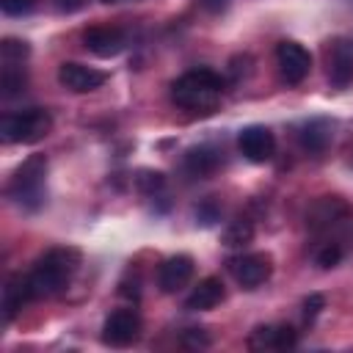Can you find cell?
<instances>
[{
	"mask_svg": "<svg viewBox=\"0 0 353 353\" xmlns=\"http://www.w3.org/2000/svg\"><path fill=\"white\" fill-rule=\"evenodd\" d=\"M28 52H30V47L22 39H3V44H0L3 63H22L28 58Z\"/></svg>",
	"mask_w": 353,
	"mask_h": 353,
	"instance_id": "7402d4cb",
	"label": "cell"
},
{
	"mask_svg": "<svg viewBox=\"0 0 353 353\" xmlns=\"http://www.w3.org/2000/svg\"><path fill=\"white\" fill-rule=\"evenodd\" d=\"M44 176H47V157L30 154L8 182V199H14L25 210H39L44 204Z\"/></svg>",
	"mask_w": 353,
	"mask_h": 353,
	"instance_id": "3957f363",
	"label": "cell"
},
{
	"mask_svg": "<svg viewBox=\"0 0 353 353\" xmlns=\"http://www.w3.org/2000/svg\"><path fill=\"white\" fill-rule=\"evenodd\" d=\"M218 165H221V154L212 146H193V149H188V154L182 160L185 174H190L193 179H204V176L215 174Z\"/></svg>",
	"mask_w": 353,
	"mask_h": 353,
	"instance_id": "e0dca14e",
	"label": "cell"
},
{
	"mask_svg": "<svg viewBox=\"0 0 353 353\" xmlns=\"http://www.w3.org/2000/svg\"><path fill=\"white\" fill-rule=\"evenodd\" d=\"M251 237H254V223L245 221V218H237V221H232V223L223 229V245H229V248L248 245Z\"/></svg>",
	"mask_w": 353,
	"mask_h": 353,
	"instance_id": "d6986e66",
	"label": "cell"
},
{
	"mask_svg": "<svg viewBox=\"0 0 353 353\" xmlns=\"http://www.w3.org/2000/svg\"><path fill=\"white\" fill-rule=\"evenodd\" d=\"M185 345L207 347V345H210V336H204V334H201V328H188V331H185Z\"/></svg>",
	"mask_w": 353,
	"mask_h": 353,
	"instance_id": "4316f807",
	"label": "cell"
},
{
	"mask_svg": "<svg viewBox=\"0 0 353 353\" xmlns=\"http://www.w3.org/2000/svg\"><path fill=\"white\" fill-rule=\"evenodd\" d=\"M328 80L334 88L353 83V39H336L328 50Z\"/></svg>",
	"mask_w": 353,
	"mask_h": 353,
	"instance_id": "8fae6325",
	"label": "cell"
},
{
	"mask_svg": "<svg viewBox=\"0 0 353 353\" xmlns=\"http://www.w3.org/2000/svg\"><path fill=\"white\" fill-rule=\"evenodd\" d=\"M221 301H223V281L218 276H207L185 298V309H190V312H207V309H215Z\"/></svg>",
	"mask_w": 353,
	"mask_h": 353,
	"instance_id": "9a60e30c",
	"label": "cell"
},
{
	"mask_svg": "<svg viewBox=\"0 0 353 353\" xmlns=\"http://www.w3.org/2000/svg\"><path fill=\"white\" fill-rule=\"evenodd\" d=\"M28 301H33V290H30L28 276H11L3 287V320L11 323Z\"/></svg>",
	"mask_w": 353,
	"mask_h": 353,
	"instance_id": "5bb4252c",
	"label": "cell"
},
{
	"mask_svg": "<svg viewBox=\"0 0 353 353\" xmlns=\"http://www.w3.org/2000/svg\"><path fill=\"white\" fill-rule=\"evenodd\" d=\"M196 215L201 218V223H204V226H210V223H215V221H218V207H215L212 201H207V204H201V207L196 210Z\"/></svg>",
	"mask_w": 353,
	"mask_h": 353,
	"instance_id": "484cf974",
	"label": "cell"
},
{
	"mask_svg": "<svg viewBox=\"0 0 353 353\" xmlns=\"http://www.w3.org/2000/svg\"><path fill=\"white\" fill-rule=\"evenodd\" d=\"M223 80L212 69H190L171 83V99L185 110H212L221 99Z\"/></svg>",
	"mask_w": 353,
	"mask_h": 353,
	"instance_id": "7a4b0ae2",
	"label": "cell"
},
{
	"mask_svg": "<svg viewBox=\"0 0 353 353\" xmlns=\"http://www.w3.org/2000/svg\"><path fill=\"white\" fill-rule=\"evenodd\" d=\"M80 3H83V0H58V6H61L63 11H74V8H80Z\"/></svg>",
	"mask_w": 353,
	"mask_h": 353,
	"instance_id": "83f0119b",
	"label": "cell"
},
{
	"mask_svg": "<svg viewBox=\"0 0 353 353\" xmlns=\"http://www.w3.org/2000/svg\"><path fill=\"white\" fill-rule=\"evenodd\" d=\"M237 146L245 160L251 163H268L276 152V135L265 124H248L237 135Z\"/></svg>",
	"mask_w": 353,
	"mask_h": 353,
	"instance_id": "52a82bcc",
	"label": "cell"
},
{
	"mask_svg": "<svg viewBox=\"0 0 353 353\" xmlns=\"http://www.w3.org/2000/svg\"><path fill=\"white\" fill-rule=\"evenodd\" d=\"M347 215H350V210H347V204L339 196H323L306 212V226L312 232H328L336 223H342Z\"/></svg>",
	"mask_w": 353,
	"mask_h": 353,
	"instance_id": "30bf717a",
	"label": "cell"
},
{
	"mask_svg": "<svg viewBox=\"0 0 353 353\" xmlns=\"http://www.w3.org/2000/svg\"><path fill=\"white\" fill-rule=\"evenodd\" d=\"M193 276V256L188 254H176V256H168L160 270H157V287L163 292H179Z\"/></svg>",
	"mask_w": 353,
	"mask_h": 353,
	"instance_id": "4fadbf2b",
	"label": "cell"
},
{
	"mask_svg": "<svg viewBox=\"0 0 353 353\" xmlns=\"http://www.w3.org/2000/svg\"><path fill=\"white\" fill-rule=\"evenodd\" d=\"M334 127H331V121H325V119H312V121H306L301 130H298V141H301V146L306 149V152H323L328 143H331V132Z\"/></svg>",
	"mask_w": 353,
	"mask_h": 353,
	"instance_id": "ac0fdd59",
	"label": "cell"
},
{
	"mask_svg": "<svg viewBox=\"0 0 353 353\" xmlns=\"http://www.w3.org/2000/svg\"><path fill=\"white\" fill-rule=\"evenodd\" d=\"M204 6H207L210 11H221V8L226 6V0H204Z\"/></svg>",
	"mask_w": 353,
	"mask_h": 353,
	"instance_id": "f1b7e54d",
	"label": "cell"
},
{
	"mask_svg": "<svg viewBox=\"0 0 353 353\" xmlns=\"http://www.w3.org/2000/svg\"><path fill=\"white\" fill-rule=\"evenodd\" d=\"M50 130H52V116L44 108L17 110L0 119V135L6 143H36L47 138Z\"/></svg>",
	"mask_w": 353,
	"mask_h": 353,
	"instance_id": "277c9868",
	"label": "cell"
},
{
	"mask_svg": "<svg viewBox=\"0 0 353 353\" xmlns=\"http://www.w3.org/2000/svg\"><path fill=\"white\" fill-rule=\"evenodd\" d=\"M28 83V74H25V66L22 63H3V77H0V85H3V97H14L25 88Z\"/></svg>",
	"mask_w": 353,
	"mask_h": 353,
	"instance_id": "ffe728a7",
	"label": "cell"
},
{
	"mask_svg": "<svg viewBox=\"0 0 353 353\" xmlns=\"http://www.w3.org/2000/svg\"><path fill=\"white\" fill-rule=\"evenodd\" d=\"M323 306H325V298H323L320 292H312V295H309V298L303 301V314H306V320H312V317H317Z\"/></svg>",
	"mask_w": 353,
	"mask_h": 353,
	"instance_id": "d4e9b609",
	"label": "cell"
},
{
	"mask_svg": "<svg viewBox=\"0 0 353 353\" xmlns=\"http://www.w3.org/2000/svg\"><path fill=\"white\" fill-rule=\"evenodd\" d=\"M0 8L8 17H22L33 8V0H0Z\"/></svg>",
	"mask_w": 353,
	"mask_h": 353,
	"instance_id": "cb8c5ba5",
	"label": "cell"
},
{
	"mask_svg": "<svg viewBox=\"0 0 353 353\" xmlns=\"http://www.w3.org/2000/svg\"><path fill=\"white\" fill-rule=\"evenodd\" d=\"M83 41L85 47L99 55V58H113L124 50V33L119 28H110V25H91L83 30Z\"/></svg>",
	"mask_w": 353,
	"mask_h": 353,
	"instance_id": "7c38bea8",
	"label": "cell"
},
{
	"mask_svg": "<svg viewBox=\"0 0 353 353\" xmlns=\"http://www.w3.org/2000/svg\"><path fill=\"white\" fill-rule=\"evenodd\" d=\"M248 345L256 350H287L295 345V331L290 325H259L254 328Z\"/></svg>",
	"mask_w": 353,
	"mask_h": 353,
	"instance_id": "2e32d148",
	"label": "cell"
},
{
	"mask_svg": "<svg viewBox=\"0 0 353 353\" xmlns=\"http://www.w3.org/2000/svg\"><path fill=\"white\" fill-rule=\"evenodd\" d=\"M342 259V248L336 245V243H325L320 251H317V256H314V262L323 268V270H328V268H334L336 262Z\"/></svg>",
	"mask_w": 353,
	"mask_h": 353,
	"instance_id": "603a6c76",
	"label": "cell"
},
{
	"mask_svg": "<svg viewBox=\"0 0 353 353\" xmlns=\"http://www.w3.org/2000/svg\"><path fill=\"white\" fill-rule=\"evenodd\" d=\"M229 270L234 273V279H237L245 290H254V287H259V284H265V281L270 279V273H273V259H270V254H262V251H256V254H243V256H237V259L229 262Z\"/></svg>",
	"mask_w": 353,
	"mask_h": 353,
	"instance_id": "ba28073f",
	"label": "cell"
},
{
	"mask_svg": "<svg viewBox=\"0 0 353 353\" xmlns=\"http://www.w3.org/2000/svg\"><path fill=\"white\" fill-rule=\"evenodd\" d=\"M108 80V74L102 69H94V66H85V63H77V61H66L58 66V83L74 94H88V91H97L102 83Z\"/></svg>",
	"mask_w": 353,
	"mask_h": 353,
	"instance_id": "9c48e42d",
	"label": "cell"
},
{
	"mask_svg": "<svg viewBox=\"0 0 353 353\" xmlns=\"http://www.w3.org/2000/svg\"><path fill=\"white\" fill-rule=\"evenodd\" d=\"M276 63H279L281 80L290 83V85H298V83L306 80V74L312 69V55L298 41H279V47H276Z\"/></svg>",
	"mask_w": 353,
	"mask_h": 353,
	"instance_id": "8992f818",
	"label": "cell"
},
{
	"mask_svg": "<svg viewBox=\"0 0 353 353\" xmlns=\"http://www.w3.org/2000/svg\"><path fill=\"white\" fill-rule=\"evenodd\" d=\"M77 265H80V251L77 248H52V251H47L33 265V270L28 273L33 298L58 295L69 284V279L74 276Z\"/></svg>",
	"mask_w": 353,
	"mask_h": 353,
	"instance_id": "6da1fadb",
	"label": "cell"
},
{
	"mask_svg": "<svg viewBox=\"0 0 353 353\" xmlns=\"http://www.w3.org/2000/svg\"><path fill=\"white\" fill-rule=\"evenodd\" d=\"M135 188H138L141 193H146V196H154V193H160V190L165 188V176H163L160 171L141 168V171L135 174Z\"/></svg>",
	"mask_w": 353,
	"mask_h": 353,
	"instance_id": "44dd1931",
	"label": "cell"
},
{
	"mask_svg": "<svg viewBox=\"0 0 353 353\" xmlns=\"http://www.w3.org/2000/svg\"><path fill=\"white\" fill-rule=\"evenodd\" d=\"M141 336V314L135 309H116L102 325V342L110 347H127Z\"/></svg>",
	"mask_w": 353,
	"mask_h": 353,
	"instance_id": "5b68a950",
	"label": "cell"
}]
</instances>
